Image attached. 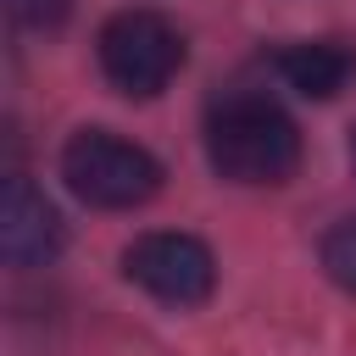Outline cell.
<instances>
[{
    "label": "cell",
    "instance_id": "1",
    "mask_svg": "<svg viewBox=\"0 0 356 356\" xmlns=\"http://www.w3.org/2000/svg\"><path fill=\"white\" fill-rule=\"evenodd\" d=\"M206 161L228 184L273 189L300 167V128L273 95L228 89L206 106Z\"/></svg>",
    "mask_w": 356,
    "mask_h": 356
},
{
    "label": "cell",
    "instance_id": "2",
    "mask_svg": "<svg viewBox=\"0 0 356 356\" xmlns=\"http://www.w3.org/2000/svg\"><path fill=\"white\" fill-rule=\"evenodd\" d=\"M61 178L83 206L134 211L161 189V161L111 128H78L61 145Z\"/></svg>",
    "mask_w": 356,
    "mask_h": 356
},
{
    "label": "cell",
    "instance_id": "3",
    "mask_svg": "<svg viewBox=\"0 0 356 356\" xmlns=\"http://www.w3.org/2000/svg\"><path fill=\"white\" fill-rule=\"evenodd\" d=\"M95 56H100V72L117 95L150 100L178 78L184 33L161 11H117V17H106V28L95 39Z\"/></svg>",
    "mask_w": 356,
    "mask_h": 356
},
{
    "label": "cell",
    "instance_id": "4",
    "mask_svg": "<svg viewBox=\"0 0 356 356\" xmlns=\"http://www.w3.org/2000/svg\"><path fill=\"white\" fill-rule=\"evenodd\" d=\"M122 273H128V284H139L161 306H200L217 289V256L206 250V239L178 234V228L139 234L122 250Z\"/></svg>",
    "mask_w": 356,
    "mask_h": 356
},
{
    "label": "cell",
    "instance_id": "5",
    "mask_svg": "<svg viewBox=\"0 0 356 356\" xmlns=\"http://www.w3.org/2000/svg\"><path fill=\"white\" fill-rule=\"evenodd\" d=\"M56 250H61V211L44 200V189L11 172L0 189V256L11 267H44Z\"/></svg>",
    "mask_w": 356,
    "mask_h": 356
},
{
    "label": "cell",
    "instance_id": "6",
    "mask_svg": "<svg viewBox=\"0 0 356 356\" xmlns=\"http://www.w3.org/2000/svg\"><path fill=\"white\" fill-rule=\"evenodd\" d=\"M273 72L306 100H334L356 78V44L350 39H295V44L273 50Z\"/></svg>",
    "mask_w": 356,
    "mask_h": 356
},
{
    "label": "cell",
    "instance_id": "7",
    "mask_svg": "<svg viewBox=\"0 0 356 356\" xmlns=\"http://www.w3.org/2000/svg\"><path fill=\"white\" fill-rule=\"evenodd\" d=\"M317 256H323V273H328L339 289L356 295V217H339V222L323 234Z\"/></svg>",
    "mask_w": 356,
    "mask_h": 356
},
{
    "label": "cell",
    "instance_id": "8",
    "mask_svg": "<svg viewBox=\"0 0 356 356\" xmlns=\"http://www.w3.org/2000/svg\"><path fill=\"white\" fill-rule=\"evenodd\" d=\"M6 11H11L17 28H28V33H50V28L67 22L72 0H6Z\"/></svg>",
    "mask_w": 356,
    "mask_h": 356
},
{
    "label": "cell",
    "instance_id": "9",
    "mask_svg": "<svg viewBox=\"0 0 356 356\" xmlns=\"http://www.w3.org/2000/svg\"><path fill=\"white\" fill-rule=\"evenodd\" d=\"M350 167H356V128H350Z\"/></svg>",
    "mask_w": 356,
    "mask_h": 356
}]
</instances>
